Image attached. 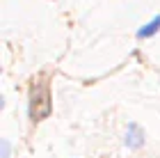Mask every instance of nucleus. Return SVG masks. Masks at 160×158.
<instances>
[{"mask_svg": "<svg viewBox=\"0 0 160 158\" xmlns=\"http://www.w3.org/2000/svg\"><path fill=\"white\" fill-rule=\"evenodd\" d=\"M37 105H41L43 115L50 112V94H48V87L43 83H37L32 87V92H30V115H34L39 110Z\"/></svg>", "mask_w": 160, "mask_h": 158, "instance_id": "f257e3e1", "label": "nucleus"}, {"mask_svg": "<svg viewBox=\"0 0 160 158\" xmlns=\"http://www.w3.org/2000/svg\"><path fill=\"white\" fill-rule=\"evenodd\" d=\"M126 147L128 149H140L144 145V133H142V128L137 126V124H128L126 128Z\"/></svg>", "mask_w": 160, "mask_h": 158, "instance_id": "f03ea898", "label": "nucleus"}, {"mask_svg": "<svg viewBox=\"0 0 160 158\" xmlns=\"http://www.w3.org/2000/svg\"><path fill=\"white\" fill-rule=\"evenodd\" d=\"M160 30V14L153 16L149 23H144L140 30H137V39H147V37H153V34Z\"/></svg>", "mask_w": 160, "mask_h": 158, "instance_id": "7ed1b4c3", "label": "nucleus"}, {"mask_svg": "<svg viewBox=\"0 0 160 158\" xmlns=\"http://www.w3.org/2000/svg\"><path fill=\"white\" fill-rule=\"evenodd\" d=\"M0 147H2V158H9V142L2 140V142H0Z\"/></svg>", "mask_w": 160, "mask_h": 158, "instance_id": "20e7f679", "label": "nucleus"}]
</instances>
